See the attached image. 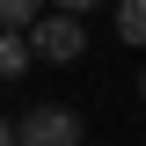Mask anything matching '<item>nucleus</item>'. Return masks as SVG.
Here are the masks:
<instances>
[{
    "mask_svg": "<svg viewBox=\"0 0 146 146\" xmlns=\"http://www.w3.org/2000/svg\"><path fill=\"white\" fill-rule=\"evenodd\" d=\"M15 146H80V117L66 102H44V110H29L15 124Z\"/></svg>",
    "mask_w": 146,
    "mask_h": 146,
    "instance_id": "f257e3e1",
    "label": "nucleus"
},
{
    "mask_svg": "<svg viewBox=\"0 0 146 146\" xmlns=\"http://www.w3.org/2000/svg\"><path fill=\"white\" fill-rule=\"evenodd\" d=\"M29 44H36L44 66H73V58L88 51V36H80V22H73V15H44V22L29 29Z\"/></svg>",
    "mask_w": 146,
    "mask_h": 146,
    "instance_id": "f03ea898",
    "label": "nucleus"
},
{
    "mask_svg": "<svg viewBox=\"0 0 146 146\" xmlns=\"http://www.w3.org/2000/svg\"><path fill=\"white\" fill-rule=\"evenodd\" d=\"M29 58H36L29 29H0V80H22V73H29Z\"/></svg>",
    "mask_w": 146,
    "mask_h": 146,
    "instance_id": "7ed1b4c3",
    "label": "nucleus"
},
{
    "mask_svg": "<svg viewBox=\"0 0 146 146\" xmlns=\"http://www.w3.org/2000/svg\"><path fill=\"white\" fill-rule=\"evenodd\" d=\"M44 22V0H0V29H36Z\"/></svg>",
    "mask_w": 146,
    "mask_h": 146,
    "instance_id": "20e7f679",
    "label": "nucleus"
},
{
    "mask_svg": "<svg viewBox=\"0 0 146 146\" xmlns=\"http://www.w3.org/2000/svg\"><path fill=\"white\" fill-rule=\"evenodd\" d=\"M117 36L124 44H146V0H117Z\"/></svg>",
    "mask_w": 146,
    "mask_h": 146,
    "instance_id": "39448f33",
    "label": "nucleus"
},
{
    "mask_svg": "<svg viewBox=\"0 0 146 146\" xmlns=\"http://www.w3.org/2000/svg\"><path fill=\"white\" fill-rule=\"evenodd\" d=\"M80 7H95V0H58V15H80Z\"/></svg>",
    "mask_w": 146,
    "mask_h": 146,
    "instance_id": "423d86ee",
    "label": "nucleus"
},
{
    "mask_svg": "<svg viewBox=\"0 0 146 146\" xmlns=\"http://www.w3.org/2000/svg\"><path fill=\"white\" fill-rule=\"evenodd\" d=\"M0 146H15V124H0Z\"/></svg>",
    "mask_w": 146,
    "mask_h": 146,
    "instance_id": "0eeeda50",
    "label": "nucleus"
},
{
    "mask_svg": "<svg viewBox=\"0 0 146 146\" xmlns=\"http://www.w3.org/2000/svg\"><path fill=\"white\" fill-rule=\"evenodd\" d=\"M139 88H146V80H139Z\"/></svg>",
    "mask_w": 146,
    "mask_h": 146,
    "instance_id": "6e6552de",
    "label": "nucleus"
}]
</instances>
